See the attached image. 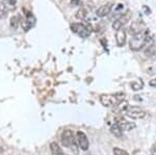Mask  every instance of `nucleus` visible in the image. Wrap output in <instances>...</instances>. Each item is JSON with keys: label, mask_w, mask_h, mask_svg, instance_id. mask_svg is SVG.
<instances>
[{"label": "nucleus", "mask_w": 156, "mask_h": 155, "mask_svg": "<svg viewBox=\"0 0 156 155\" xmlns=\"http://www.w3.org/2000/svg\"><path fill=\"white\" fill-rule=\"evenodd\" d=\"M124 112V114L126 117L133 120H140L146 117V112L140 109L137 106H125L122 111V114Z\"/></svg>", "instance_id": "obj_3"}, {"label": "nucleus", "mask_w": 156, "mask_h": 155, "mask_svg": "<svg viewBox=\"0 0 156 155\" xmlns=\"http://www.w3.org/2000/svg\"><path fill=\"white\" fill-rule=\"evenodd\" d=\"M110 132H112L115 137H118V139H120L123 137V130L118 126L117 123H115L112 127H110Z\"/></svg>", "instance_id": "obj_13"}, {"label": "nucleus", "mask_w": 156, "mask_h": 155, "mask_svg": "<svg viewBox=\"0 0 156 155\" xmlns=\"http://www.w3.org/2000/svg\"><path fill=\"white\" fill-rule=\"evenodd\" d=\"M151 153L152 155H156V145H153L152 149H151Z\"/></svg>", "instance_id": "obj_22"}, {"label": "nucleus", "mask_w": 156, "mask_h": 155, "mask_svg": "<svg viewBox=\"0 0 156 155\" xmlns=\"http://www.w3.org/2000/svg\"><path fill=\"white\" fill-rule=\"evenodd\" d=\"M112 5H114V2H108V3L104 4V5H101L97 9L96 15L98 17H100V18H103V17L107 16L110 12V11H112Z\"/></svg>", "instance_id": "obj_9"}, {"label": "nucleus", "mask_w": 156, "mask_h": 155, "mask_svg": "<svg viewBox=\"0 0 156 155\" xmlns=\"http://www.w3.org/2000/svg\"><path fill=\"white\" fill-rule=\"evenodd\" d=\"M149 84L152 87H156V78H153V79H151V80L149 81Z\"/></svg>", "instance_id": "obj_21"}, {"label": "nucleus", "mask_w": 156, "mask_h": 155, "mask_svg": "<svg viewBox=\"0 0 156 155\" xmlns=\"http://www.w3.org/2000/svg\"><path fill=\"white\" fill-rule=\"evenodd\" d=\"M143 28H144V24L140 23V22H134L131 26H130V33L132 34H136L140 33V32L143 31Z\"/></svg>", "instance_id": "obj_12"}, {"label": "nucleus", "mask_w": 156, "mask_h": 155, "mask_svg": "<svg viewBox=\"0 0 156 155\" xmlns=\"http://www.w3.org/2000/svg\"><path fill=\"white\" fill-rule=\"evenodd\" d=\"M87 11L85 9H83V7L79 9L76 12V14H75V17L79 20H84L85 18H87Z\"/></svg>", "instance_id": "obj_16"}, {"label": "nucleus", "mask_w": 156, "mask_h": 155, "mask_svg": "<svg viewBox=\"0 0 156 155\" xmlns=\"http://www.w3.org/2000/svg\"><path fill=\"white\" fill-rule=\"evenodd\" d=\"M50 149H51V152L53 155H65L62 148H60L58 146V144L55 143V142H52V143L50 144Z\"/></svg>", "instance_id": "obj_14"}, {"label": "nucleus", "mask_w": 156, "mask_h": 155, "mask_svg": "<svg viewBox=\"0 0 156 155\" xmlns=\"http://www.w3.org/2000/svg\"><path fill=\"white\" fill-rule=\"evenodd\" d=\"M76 139H77V143L79 145L80 149L83 150V151H87V150L89 149L90 142H89V139H87V134H85L83 131H77Z\"/></svg>", "instance_id": "obj_6"}, {"label": "nucleus", "mask_w": 156, "mask_h": 155, "mask_svg": "<svg viewBox=\"0 0 156 155\" xmlns=\"http://www.w3.org/2000/svg\"><path fill=\"white\" fill-rule=\"evenodd\" d=\"M34 23H36V19H34V15L31 12H27L26 18L22 22V28H23L24 31H28L29 29H31L34 27Z\"/></svg>", "instance_id": "obj_7"}, {"label": "nucleus", "mask_w": 156, "mask_h": 155, "mask_svg": "<svg viewBox=\"0 0 156 155\" xmlns=\"http://www.w3.org/2000/svg\"><path fill=\"white\" fill-rule=\"evenodd\" d=\"M71 30L74 32V33L78 34L80 37L82 39H87L90 36V32H92V29H90V26L87 25H84L82 23H73L71 24Z\"/></svg>", "instance_id": "obj_4"}, {"label": "nucleus", "mask_w": 156, "mask_h": 155, "mask_svg": "<svg viewBox=\"0 0 156 155\" xmlns=\"http://www.w3.org/2000/svg\"><path fill=\"white\" fill-rule=\"evenodd\" d=\"M117 124L123 131H130L135 128V124L133 122H128L123 118H121V117L117 118Z\"/></svg>", "instance_id": "obj_8"}, {"label": "nucleus", "mask_w": 156, "mask_h": 155, "mask_svg": "<svg viewBox=\"0 0 156 155\" xmlns=\"http://www.w3.org/2000/svg\"><path fill=\"white\" fill-rule=\"evenodd\" d=\"M114 154L115 155H129L126 151H125V150H123L121 148H118V147L114 148Z\"/></svg>", "instance_id": "obj_19"}, {"label": "nucleus", "mask_w": 156, "mask_h": 155, "mask_svg": "<svg viewBox=\"0 0 156 155\" xmlns=\"http://www.w3.org/2000/svg\"><path fill=\"white\" fill-rule=\"evenodd\" d=\"M19 22H20V18L19 16H14L11 18V27L14 30H16L18 28V25H19Z\"/></svg>", "instance_id": "obj_17"}, {"label": "nucleus", "mask_w": 156, "mask_h": 155, "mask_svg": "<svg viewBox=\"0 0 156 155\" xmlns=\"http://www.w3.org/2000/svg\"><path fill=\"white\" fill-rule=\"evenodd\" d=\"M7 7L5 5V3H4L3 1H1L0 0V19H4L7 17Z\"/></svg>", "instance_id": "obj_15"}, {"label": "nucleus", "mask_w": 156, "mask_h": 155, "mask_svg": "<svg viewBox=\"0 0 156 155\" xmlns=\"http://www.w3.org/2000/svg\"><path fill=\"white\" fill-rule=\"evenodd\" d=\"M131 86L134 91H138V90H142L143 89V82L142 81H135V82H132L131 83Z\"/></svg>", "instance_id": "obj_18"}, {"label": "nucleus", "mask_w": 156, "mask_h": 155, "mask_svg": "<svg viewBox=\"0 0 156 155\" xmlns=\"http://www.w3.org/2000/svg\"><path fill=\"white\" fill-rule=\"evenodd\" d=\"M60 141L64 147L67 148H74L75 146V136L72 130L70 129H66L62 132V136H60Z\"/></svg>", "instance_id": "obj_5"}, {"label": "nucleus", "mask_w": 156, "mask_h": 155, "mask_svg": "<svg viewBox=\"0 0 156 155\" xmlns=\"http://www.w3.org/2000/svg\"><path fill=\"white\" fill-rule=\"evenodd\" d=\"M153 44V39L149 36V31L145 30L140 33L133 34L132 39L130 40V49L133 51H138L144 47H150Z\"/></svg>", "instance_id": "obj_1"}, {"label": "nucleus", "mask_w": 156, "mask_h": 155, "mask_svg": "<svg viewBox=\"0 0 156 155\" xmlns=\"http://www.w3.org/2000/svg\"><path fill=\"white\" fill-rule=\"evenodd\" d=\"M127 20H128V18H127L126 16H122L121 18L117 19L114 22V23H112V28H114L115 30H117V31L120 30V29L123 27V25H124L127 22Z\"/></svg>", "instance_id": "obj_11"}, {"label": "nucleus", "mask_w": 156, "mask_h": 155, "mask_svg": "<svg viewBox=\"0 0 156 155\" xmlns=\"http://www.w3.org/2000/svg\"><path fill=\"white\" fill-rule=\"evenodd\" d=\"M79 3H80V0H71L72 6H77L79 5Z\"/></svg>", "instance_id": "obj_20"}, {"label": "nucleus", "mask_w": 156, "mask_h": 155, "mask_svg": "<svg viewBox=\"0 0 156 155\" xmlns=\"http://www.w3.org/2000/svg\"><path fill=\"white\" fill-rule=\"evenodd\" d=\"M115 40H117V45L119 47H123L126 43V31L125 29L121 28L120 30L117 31L115 33Z\"/></svg>", "instance_id": "obj_10"}, {"label": "nucleus", "mask_w": 156, "mask_h": 155, "mask_svg": "<svg viewBox=\"0 0 156 155\" xmlns=\"http://www.w3.org/2000/svg\"><path fill=\"white\" fill-rule=\"evenodd\" d=\"M124 97L125 95L122 93H118L115 95H101L100 96V102L105 107L117 106L124 100Z\"/></svg>", "instance_id": "obj_2"}]
</instances>
